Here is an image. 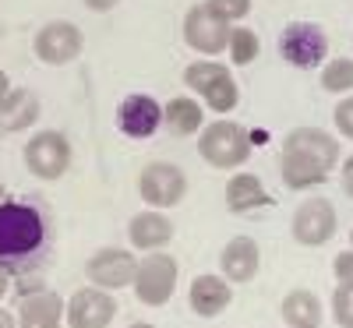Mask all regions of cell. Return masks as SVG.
<instances>
[{
  "label": "cell",
  "instance_id": "6da1fadb",
  "mask_svg": "<svg viewBox=\"0 0 353 328\" xmlns=\"http://www.w3.org/2000/svg\"><path fill=\"white\" fill-rule=\"evenodd\" d=\"M46 240V223L36 205L28 201H0V265H14L32 258Z\"/></svg>",
  "mask_w": 353,
  "mask_h": 328
},
{
  "label": "cell",
  "instance_id": "7a4b0ae2",
  "mask_svg": "<svg viewBox=\"0 0 353 328\" xmlns=\"http://www.w3.org/2000/svg\"><path fill=\"white\" fill-rule=\"evenodd\" d=\"M251 148H254L251 131L237 121H212L198 134V156L216 170L244 166L251 159Z\"/></svg>",
  "mask_w": 353,
  "mask_h": 328
},
{
  "label": "cell",
  "instance_id": "3957f363",
  "mask_svg": "<svg viewBox=\"0 0 353 328\" xmlns=\"http://www.w3.org/2000/svg\"><path fill=\"white\" fill-rule=\"evenodd\" d=\"M176 272H181V265H176L173 254L149 251L145 258H138V272H134V283H131L138 304H145V307H166L173 289H176Z\"/></svg>",
  "mask_w": 353,
  "mask_h": 328
},
{
  "label": "cell",
  "instance_id": "277c9868",
  "mask_svg": "<svg viewBox=\"0 0 353 328\" xmlns=\"http://www.w3.org/2000/svg\"><path fill=\"white\" fill-rule=\"evenodd\" d=\"M279 57L290 68L311 71L329 61V36L318 21H290L279 32Z\"/></svg>",
  "mask_w": 353,
  "mask_h": 328
},
{
  "label": "cell",
  "instance_id": "5b68a950",
  "mask_svg": "<svg viewBox=\"0 0 353 328\" xmlns=\"http://www.w3.org/2000/svg\"><path fill=\"white\" fill-rule=\"evenodd\" d=\"M25 170L39 181H61L71 170V141L61 131H36L25 141Z\"/></svg>",
  "mask_w": 353,
  "mask_h": 328
},
{
  "label": "cell",
  "instance_id": "8992f818",
  "mask_svg": "<svg viewBox=\"0 0 353 328\" xmlns=\"http://www.w3.org/2000/svg\"><path fill=\"white\" fill-rule=\"evenodd\" d=\"M138 194L149 208H173L188 194V173L176 163H149L138 176Z\"/></svg>",
  "mask_w": 353,
  "mask_h": 328
},
{
  "label": "cell",
  "instance_id": "52a82bcc",
  "mask_svg": "<svg viewBox=\"0 0 353 328\" xmlns=\"http://www.w3.org/2000/svg\"><path fill=\"white\" fill-rule=\"evenodd\" d=\"M336 208L329 198H307L297 205V212L290 219V233L301 247H321L336 236Z\"/></svg>",
  "mask_w": 353,
  "mask_h": 328
},
{
  "label": "cell",
  "instance_id": "ba28073f",
  "mask_svg": "<svg viewBox=\"0 0 353 328\" xmlns=\"http://www.w3.org/2000/svg\"><path fill=\"white\" fill-rule=\"evenodd\" d=\"M117 311H121L117 307V296L110 289H99V286H81L64 304L68 328H110Z\"/></svg>",
  "mask_w": 353,
  "mask_h": 328
},
{
  "label": "cell",
  "instance_id": "9c48e42d",
  "mask_svg": "<svg viewBox=\"0 0 353 328\" xmlns=\"http://www.w3.org/2000/svg\"><path fill=\"white\" fill-rule=\"evenodd\" d=\"M36 57L50 68H64V64H74L81 57V46H85V36L74 21H46L39 32H36Z\"/></svg>",
  "mask_w": 353,
  "mask_h": 328
},
{
  "label": "cell",
  "instance_id": "30bf717a",
  "mask_svg": "<svg viewBox=\"0 0 353 328\" xmlns=\"http://www.w3.org/2000/svg\"><path fill=\"white\" fill-rule=\"evenodd\" d=\"M134 272H138V258L131 251H124V247H99L92 258L85 261L88 283L99 286V289H110V293L131 286Z\"/></svg>",
  "mask_w": 353,
  "mask_h": 328
},
{
  "label": "cell",
  "instance_id": "8fae6325",
  "mask_svg": "<svg viewBox=\"0 0 353 328\" xmlns=\"http://www.w3.org/2000/svg\"><path fill=\"white\" fill-rule=\"evenodd\" d=\"M283 156H293V159H304L318 170H336L339 163V141L321 131V127H293L286 138H283Z\"/></svg>",
  "mask_w": 353,
  "mask_h": 328
},
{
  "label": "cell",
  "instance_id": "7c38bea8",
  "mask_svg": "<svg viewBox=\"0 0 353 328\" xmlns=\"http://www.w3.org/2000/svg\"><path fill=\"white\" fill-rule=\"evenodd\" d=\"M184 43L201 57H219L230 43V25L216 18L205 4H194L184 14Z\"/></svg>",
  "mask_w": 353,
  "mask_h": 328
},
{
  "label": "cell",
  "instance_id": "4fadbf2b",
  "mask_svg": "<svg viewBox=\"0 0 353 328\" xmlns=\"http://www.w3.org/2000/svg\"><path fill=\"white\" fill-rule=\"evenodd\" d=\"M117 127L128 138H152L163 127V103L145 92H131L117 106Z\"/></svg>",
  "mask_w": 353,
  "mask_h": 328
},
{
  "label": "cell",
  "instance_id": "5bb4252c",
  "mask_svg": "<svg viewBox=\"0 0 353 328\" xmlns=\"http://www.w3.org/2000/svg\"><path fill=\"white\" fill-rule=\"evenodd\" d=\"M128 240L134 251H163L173 240V223L166 219L163 208H145L128 223Z\"/></svg>",
  "mask_w": 353,
  "mask_h": 328
},
{
  "label": "cell",
  "instance_id": "9a60e30c",
  "mask_svg": "<svg viewBox=\"0 0 353 328\" xmlns=\"http://www.w3.org/2000/svg\"><path fill=\"white\" fill-rule=\"evenodd\" d=\"M219 268L226 283H251L261 268V251L251 236H233L219 254Z\"/></svg>",
  "mask_w": 353,
  "mask_h": 328
},
{
  "label": "cell",
  "instance_id": "2e32d148",
  "mask_svg": "<svg viewBox=\"0 0 353 328\" xmlns=\"http://www.w3.org/2000/svg\"><path fill=\"white\" fill-rule=\"evenodd\" d=\"M64 325V300L53 289L28 293L18 304V328H61Z\"/></svg>",
  "mask_w": 353,
  "mask_h": 328
},
{
  "label": "cell",
  "instance_id": "e0dca14e",
  "mask_svg": "<svg viewBox=\"0 0 353 328\" xmlns=\"http://www.w3.org/2000/svg\"><path fill=\"white\" fill-rule=\"evenodd\" d=\"M39 96L32 88H14L0 99V131L8 134H18V131H28L36 121H39Z\"/></svg>",
  "mask_w": 353,
  "mask_h": 328
},
{
  "label": "cell",
  "instance_id": "ac0fdd59",
  "mask_svg": "<svg viewBox=\"0 0 353 328\" xmlns=\"http://www.w3.org/2000/svg\"><path fill=\"white\" fill-rule=\"evenodd\" d=\"M230 300H233V289H230V283L223 276H198L191 283V289H188V304L201 318L223 314L230 307Z\"/></svg>",
  "mask_w": 353,
  "mask_h": 328
},
{
  "label": "cell",
  "instance_id": "d6986e66",
  "mask_svg": "<svg viewBox=\"0 0 353 328\" xmlns=\"http://www.w3.org/2000/svg\"><path fill=\"white\" fill-rule=\"evenodd\" d=\"M279 314L290 328H321L325 325V307H321L318 293H311V289H290L283 296Z\"/></svg>",
  "mask_w": 353,
  "mask_h": 328
},
{
  "label": "cell",
  "instance_id": "ffe728a7",
  "mask_svg": "<svg viewBox=\"0 0 353 328\" xmlns=\"http://www.w3.org/2000/svg\"><path fill=\"white\" fill-rule=\"evenodd\" d=\"M205 124V110L198 99L191 96H173L166 106H163V127L173 134V138H191L198 134Z\"/></svg>",
  "mask_w": 353,
  "mask_h": 328
},
{
  "label": "cell",
  "instance_id": "44dd1931",
  "mask_svg": "<svg viewBox=\"0 0 353 328\" xmlns=\"http://www.w3.org/2000/svg\"><path fill=\"white\" fill-rule=\"evenodd\" d=\"M272 198L265 194V184L258 181L254 173H233L226 181V208L233 216H244V212H254V208L269 205Z\"/></svg>",
  "mask_w": 353,
  "mask_h": 328
},
{
  "label": "cell",
  "instance_id": "7402d4cb",
  "mask_svg": "<svg viewBox=\"0 0 353 328\" xmlns=\"http://www.w3.org/2000/svg\"><path fill=\"white\" fill-rule=\"evenodd\" d=\"M279 170H283V184L290 191H307V187H318L329 181L325 170H318L304 159H293V156H279Z\"/></svg>",
  "mask_w": 353,
  "mask_h": 328
},
{
  "label": "cell",
  "instance_id": "603a6c76",
  "mask_svg": "<svg viewBox=\"0 0 353 328\" xmlns=\"http://www.w3.org/2000/svg\"><path fill=\"white\" fill-rule=\"evenodd\" d=\"M223 78H230V68L223 61H212V57H205V61H194V64L184 68V85L191 88L194 96H205Z\"/></svg>",
  "mask_w": 353,
  "mask_h": 328
},
{
  "label": "cell",
  "instance_id": "cb8c5ba5",
  "mask_svg": "<svg viewBox=\"0 0 353 328\" xmlns=\"http://www.w3.org/2000/svg\"><path fill=\"white\" fill-rule=\"evenodd\" d=\"M321 88L332 96H350L353 92V57H336L321 68Z\"/></svg>",
  "mask_w": 353,
  "mask_h": 328
},
{
  "label": "cell",
  "instance_id": "d4e9b609",
  "mask_svg": "<svg viewBox=\"0 0 353 328\" xmlns=\"http://www.w3.org/2000/svg\"><path fill=\"white\" fill-rule=\"evenodd\" d=\"M261 43H258V32L254 28H230V43H226V53L233 68H248L254 57H258Z\"/></svg>",
  "mask_w": 353,
  "mask_h": 328
},
{
  "label": "cell",
  "instance_id": "484cf974",
  "mask_svg": "<svg viewBox=\"0 0 353 328\" xmlns=\"http://www.w3.org/2000/svg\"><path fill=\"white\" fill-rule=\"evenodd\" d=\"M201 99H205V106H209L212 113H233L237 103H241V88H237V81H233V74H230V78L216 81Z\"/></svg>",
  "mask_w": 353,
  "mask_h": 328
},
{
  "label": "cell",
  "instance_id": "4316f807",
  "mask_svg": "<svg viewBox=\"0 0 353 328\" xmlns=\"http://www.w3.org/2000/svg\"><path fill=\"white\" fill-rule=\"evenodd\" d=\"M205 8H209L216 18H223L226 25H233V21L248 18V11H251V0H205Z\"/></svg>",
  "mask_w": 353,
  "mask_h": 328
},
{
  "label": "cell",
  "instance_id": "83f0119b",
  "mask_svg": "<svg viewBox=\"0 0 353 328\" xmlns=\"http://www.w3.org/2000/svg\"><path fill=\"white\" fill-rule=\"evenodd\" d=\"M332 318L339 328H353V286H336L332 293Z\"/></svg>",
  "mask_w": 353,
  "mask_h": 328
},
{
  "label": "cell",
  "instance_id": "f1b7e54d",
  "mask_svg": "<svg viewBox=\"0 0 353 328\" xmlns=\"http://www.w3.org/2000/svg\"><path fill=\"white\" fill-rule=\"evenodd\" d=\"M332 121H336V131H339L346 141H353V96H343V99L336 103Z\"/></svg>",
  "mask_w": 353,
  "mask_h": 328
},
{
  "label": "cell",
  "instance_id": "f546056e",
  "mask_svg": "<svg viewBox=\"0 0 353 328\" xmlns=\"http://www.w3.org/2000/svg\"><path fill=\"white\" fill-rule=\"evenodd\" d=\"M332 272H336V283H343V286H353V251L346 254H336V261H332Z\"/></svg>",
  "mask_w": 353,
  "mask_h": 328
},
{
  "label": "cell",
  "instance_id": "4dcf8cb0",
  "mask_svg": "<svg viewBox=\"0 0 353 328\" xmlns=\"http://www.w3.org/2000/svg\"><path fill=\"white\" fill-rule=\"evenodd\" d=\"M339 184H343V191H346V198H353V156L343 163V170H339Z\"/></svg>",
  "mask_w": 353,
  "mask_h": 328
},
{
  "label": "cell",
  "instance_id": "1f68e13d",
  "mask_svg": "<svg viewBox=\"0 0 353 328\" xmlns=\"http://www.w3.org/2000/svg\"><path fill=\"white\" fill-rule=\"evenodd\" d=\"M121 0H85V8L88 11H96V14H106V11H113Z\"/></svg>",
  "mask_w": 353,
  "mask_h": 328
},
{
  "label": "cell",
  "instance_id": "d6a6232c",
  "mask_svg": "<svg viewBox=\"0 0 353 328\" xmlns=\"http://www.w3.org/2000/svg\"><path fill=\"white\" fill-rule=\"evenodd\" d=\"M0 328H18V318L11 311H4V307H0Z\"/></svg>",
  "mask_w": 353,
  "mask_h": 328
},
{
  "label": "cell",
  "instance_id": "836d02e7",
  "mask_svg": "<svg viewBox=\"0 0 353 328\" xmlns=\"http://www.w3.org/2000/svg\"><path fill=\"white\" fill-rule=\"evenodd\" d=\"M8 286H11V279H8V265H0V300H4Z\"/></svg>",
  "mask_w": 353,
  "mask_h": 328
},
{
  "label": "cell",
  "instance_id": "e575fe53",
  "mask_svg": "<svg viewBox=\"0 0 353 328\" xmlns=\"http://www.w3.org/2000/svg\"><path fill=\"white\" fill-rule=\"evenodd\" d=\"M11 92V78H8V71H0V99H4Z\"/></svg>",
  "mask_w": 353,
  "mask_h": 328
},
{
  "label": "cell",
  "instance_id": "d590c367",
  "mask_svg": "<svg viewBox=\"0 0 353 328\" xmlns=\"http://www.w3.org/2000/svg\"><path fill=\"white\" fill-rule=\"evenodd\" d=\"M128 328H156V325H149V321H134V325H128Z\"/></svg>",
  "mask_w": 353,
  "mask_h": 328
},
{
  "label": "cell",
  "instance_id": "8d00e7d4",
  "mask_svg": "<svg viewBox=\"0 0 353 328\" xmlns=\"http://www.w3.org/2000/svg\"><path fill=\"white\" fill-rule=\"evenodd\" d=\"M8 198V191H4V181H0V201H4Z\"/></svg>",
  "mask_w": 353,
  "mask_h": 328
},
{
  "label": "cell",
  "instance_id": "74e56055",
  "mask_svg": "<svg viewBox=\"0 0 353 328\" xmlns=\"http://www.w3.org/2000/svg\"><path fill=\"white\" fill-rule=\"evenodd\" d=\"M350 244H353V229H350Z\"/></svg>",
  "mask_w": 353,
  "mask_h": 328
}]
</instances>
